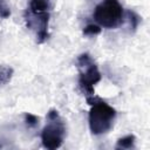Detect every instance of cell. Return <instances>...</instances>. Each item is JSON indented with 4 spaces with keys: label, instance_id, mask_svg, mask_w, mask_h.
Masks as SVG:
<instances>
[{
    "label": "cell",
    "instance_id": "cell-4",
    "mask_svg": "<svg viewBox=\"0 0 150 150\" xmlns=\"http://www.w3.org/2000/svg\"><path fill=\"white\" fill-rule=\"evenodd\" d=\"M66 137V124L56 109H49L46 117V125L41 131L42 145L48 150L59 149Z\"/></svg>",
    "mask_w": 150,
    "mask_h": 150
},
{
    "label": "cell",
    "instance_id": "cell-8",
    "mask_svg": "<svg viewBox=\"0 0 150 150\" xmlns=\"http://www.w3.org/2000/svg\"><path fill=\"white\" fill-rule=\"evenodd\" d=\"M102 32V28L98 25H94V23H89L83 28V34L87 36H91V35H97Z\"/></svg>",
    "mask_w": 150,
    "mask_h": 150
},
{
    "label": "cell",
    "instance_id": "cell-11",
    "mask_svg": "<svg viewBox=\"0 0 150 150\" xmlns=\"http://www.w3.org/2000/svg\"><path fill=\"white\" fill-rule=\"evenodd\" d=\"M11 15V9L6 2V0H0V18L7 19Z\"/></svg>",
    "mask_w": 150,
    "mask_h": 150
},
{
    "label": "cell",
    "instance_id": "cell-5",
    "mask_svg": "<svg viewBox=\"0 0 150 150\" xmlns=\"http://www.w3.org/2000/svg\"><path fill=\"white\" fill-rule=\"evenodd\" d=\"M93 18L101 27L116 28L123 22V7L118 0H103L95 7Z\"/></svg>",
    "mask_w": 150,
    "mask_h": 150
},
{
    "label": "cell",
    "instance_id": "cell-10",
    "mask_svg": "<svg viewBox=\"0 0 150 150\" xmlns=\"http://www.w3.org/2000/svg\"><path fill=\"white\" fill-rule=\"evenodd\" d=\"M25 122L28 128H35L39 124V117L36 115H33L30 112L25 114Z\"/></svg>",
    "mask_w": 150,
    "mask_h": 150
},
{
    "label": "cell",
    "instance_id": "cell-1",
    "mask_svg": "<svg viewBox=\"0 0 150 150\" xmlns=\"http://www.w3.org/2000/svg\"><path fill=\"white\" fill-rule=\"evenodd\" d=\"M52 4L50 0H29L28 8L25 12L26 26L35 30L36 42L43 43L49 38V19Z\"/></svg>",
    "mask_w": 150,
    "mask_h": 150
},
{
    "label": "cell",
    "instance_id": "cell-2",
    "mask_svg": "<svg viewBox=\"0 0 150 150\" xmlns=\"http://www.w3.org/2000/svg\"><path fill=\"white\" fill-rule=\"evenodd\" d=\"M86 100L90 105L88 122L91 134L97 136L108 132L116 118V110L100 97H95V95L88 96Z\"/></svg>",
    "mask_w": 150,
    "mask_h": 150
},
{
    "label": "cell",
    "instance_id": "cell-3",
    "mask_svg": "<svg viewBox=\"0 0 150 150\" xmlns=\"http://www.w3.org/2000/svg\"><path fill=\"white\" fill-rule=\"evenodd\" d=\"M76 68L79 70V87L81 91L88 97L95 94L94 86L98 83L102 75L97 64L88 53H82L76 57Z\"/></svg>",
    "mask_w": 150,
    "mask_h": 150
},
{
    "label": "cell",
    "instance_id": "cell-9",
    "mask_svg": "<svg viewBox=\"0 0 150 150\" xmlns=\"http://www.w3.org/2000/svg\"><path fill=\"white\" fill-rule=\"evenodd\" d=\"M127 15H128V18H129L131 28L135 30V29L137 28V26L139 25V22H141V18H139V15H138L137 13H135L134 11H128V12H127Z\"/></svg>",
    "mask_w": 150,
    "mask_h": 150
},
{
    "label": "cell",
    "instance_id": "cell-7",
    "mask_svg": "<svg viewBox=\"0 0 150 150\" xmlns=\"http://www.w3.org/2000/svg\"><path fill=\"white\" fill-rule=\"evenodd\" d=\"M13 73V68L0 64V86H4L12 80Z\"/></svg>",
    "mask_w": 150,
    "mask_h": 150
},
{
    "label": "cell",
    "instance_id": "cell-6",
    "mask_svg": "<svg viewBox=\"0 0 150 150\" xmlns=\"http://www.w3.org/2000/svg\"><path fill=\"white\" fill-rule=\"evenodd\" d=\"M135 141L136 137L135 135H127L122 138H120L116 143V149H134L135 148Z\"/></svg>",
    "mask_w": 150,
    "mask_h": 150
}]
</instances>
